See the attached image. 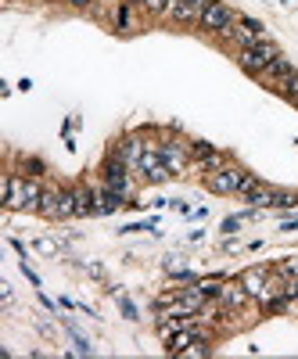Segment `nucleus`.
Masks as SVG:
<instances>
[{
	"label": "nucleus",
	"mask_w": 298,
	"mask_h": 359,
	"mask_svg": "<svg viewBox=\"0 0 298 359\" xmlns=\"http://www.w3.org/2000/svg\"><path fill=\"white\" fill-rule=\"evenodd\" d=\"M40 198H43L40 176H22V172H8L4 176V194H0V201H4L8 212H18V208L36 212Z\"/></svg>",
	"instance_id": "nucleus-1"
},
{
	"label": "nucleus",
	"mask_w": 298,
	"mask_h": 359,
	"mask_svg": "<svg viewBox=\"0 0 298 359\" xmlns=\"http://www.w3.org/2000/svg\"><path fill=\"white\" fill-rule=\"evenodd\" d=\"M284 50L273 43V40H259L255 47H237V69H241V72H248V76H262L266 72V65H270L273 62V57H280Z\"/></svg>",
	"instance_id": "nucleus-2"
},
{
	"label": "nucleus",
	"mask_w": 298,
	"mask_h": 359,
	"mask_svg": "<svg viewBox=\"0 0 298 359\" xmlns=\"http://www.w3.org/2000/svg\"><path fill=\"white\" fill-rule=\"evenodd\" d=\"M245 180H248V169L245 165H237V162H226V165H219L216 172H208L205 176V187L212 191V194H219V198H237L241 194V187H245Z\"/></svg>",
	"instance_id": "nucleus-3"
},
{
	"label": "nucleus",
	"mask_w": 298,
	"mask_h": 359,
	"mask_svg": "<svg viewBox=\"0 0 298 359\" xmlns=\"http://www.w3.org/2000/svg\"><path fill=\"white\" fill-rule=\"evenodd\" d=\"M237 22H241V11H233L226 0H212V4L205 8L198 29H201V33H208V36H223L226 40V33H230Z\"/></svg>",
	"instance_id": "nucleus-4"
},
{
	"label": "nucleus",
	"mask_w": 298,
	"mask_h": 359,
	"mask_svg": "<svg viewBox=\"0 0 298 359\" xmlns=\"http://www.w3.org/2000/svg\"><path fill=\"white\" fill-rule=\"evenodd\" d=\"M137 176L144 180V184H165V180L172 176V172H169V165H165V158H162V151H158V140H147Z\"/></svg>",
	"instance_id": "nucleus-5"
},
{
	"label": "nucleus",
	"mask_w": 298,
	"mask_h": 359,
	"mask_svg": "<svg viewBox=\"0 0 298 359\" xmlns=\"http://www.w3.org/2000/svg\"><path fill=\"white\" fill-rule=\"evenodd\" d=\"M130 165L123 162V158H118V155H111L108 162H104V187H111L115 194H123L126 201H133V180H130Z\"/></svg>",
	"instance_id": "nucleus-6"
},
{
	"label": "nucleus",
	"mask_w": 298,
	"mask_h": 359,
	"mask_svg": "<svg viewBox=\"0 0 298 359\" xmlns=\"http://www.w3.org/2000/svg\"><path fill=\"white\" fill-rule=\"evenodd\" d=\"M158 151L169 165L172 176H184L191 169V144H180V140H158Z\"/></svg>",
	"instance_id": "nucleus-7"
},
{
	"label": "nucleus",
	"mask_w": 298,
	"mask_h": 359,
	"mask_svg": "<svg viewBox=\"0 0 298 359\" xmlns=\"http://www.w3.org/2000/svg\"><path fill=\"white\" fill-rule=\"evenodd\" d=\"M144 147H147V137H137V133H133V137H123V140L115 144V155L137 172V169H140V158H144Z\"/></svg>",
	"instance_id": "nucleus-8"
},
{
	"label": "nucleus",
	"mask_w": 298,
	"mask_h": 359,
	"mask_svg": "<svg viewBox=\"0 0 298 359\" xmlns=\"http://www.w3.org/2000/svg\"><path fill=\"white\" fill-rule=\"evenodd\" d=\"M205 334H208L205 323H201V327H184V331H176V334L165 338V352H169V355H184V352H187L198 338H205Z\"/></svg>",
	"instance_id": "nucleus-9"
},
{
	"label": "nucleus",
	"mask_w": 298,
	"mask_h": 359,
	"mask_svg": "<svg viewBox=\"0 0 298 359\" xmlns=\"http://www.w3.org/2000/svg\"><path fill=\"white\" fill-rule=\"evenodd\" d=\"M270 273H273V266H248V269H245V273L237 277V280H241V284H245V291H248V294L255 298V302H259L262 291H266V280H270Z\"/></svg>",
	"instance_id": "nucleus-10"
},
{
	"label": "nucleus",
	"mask_w": 298,
	"mask_h": 359,
	"mask_svg": "<svg viewBox=\"0 0 298 359\" xmlns=\"http://www.w3.org/2000/svg\"><path fill=\"white\" fill-rule=\"evenodd\" d=\"M208 4H212V0H180V8L172 11L169 22H176V25H198Z\"/></svg>",
	"instance_id": "nucleus-11"
},
{
	"label": "nucleus",
	"mask_w": 298,
	"mask_h": 359,
	"mask_svg": "<svg viewBox=\"0 0 298 359\" xmlns=\"http://www.w3.org/2000/svg\"><path fill=\"white\" fill-rule=\"evenodd\" d=\"M219 302L226 306V309H245L248 302H252V294L245 291V284L241 280H223V291H219Z\"/></svg>",
	"instance_id": "nucleus-12"
},
{
	"label": "nucleus",
	"mask_w": 298,
	"mask_h": 359,
	"mask_svg": "<svg viewBox=\"0 0 298 359\" xmlns=\"http://www.w3.org/2000/svg\"><path fill=\"white\" fill-rule=\"evenodd\" d=\"M291 72H294V65H291V57H284V54H280V57H273V62L266 65V72H262L259 79H262V83H270V86L277 90V86H280V83H284V79H287Z\"/></svg>",
	"instance_id": "nucleus-13"
},
{
	"label": "nucleus",
	"mask_w": 298,
	"mask_h": 359,
	"mask_svg": "<svg viewBox=\"0 0 298 359\" xmlns=\"http://www.w3.org/2000/svg\"><path fill=\"white\" fill-rule=\"evenodd\" d=\"M226 40H230L233 47H255L259 40H270V33H255V29H248L245 22H237L230 33H226Z\"/></svg>",
	"instance_id": "nucleus-14"
},
{
	"label": "nucleus",
	"mask_w": 298,
	"mask_h": 359,
	"mask_svg": "<svg viewBox=\"0 0 298 359\" xmlns=\"http://www.w3.org/2000/svg\"><path fill=\"white\" fill-rule=\"evenodd\" d=\"M76 216H97V191L94 187H76Z\"/></svg>",
	"instance_id": "nucleus-15"
},
{
	"label": "nucleus",
	"mask_w": 298,
	"mask_h": 359,
	"mask_svg": "<svg viewBox=\"0 0 298 359\" xmlns=\"http://www.w3.org/2000/svg\"><path fill=\"white\" fill-rule=\"evenodd\" d=\"M133 11H140L137 4H130V0H118V4H115V15H111V22H115V29H118V33H133Z\"/></svg>",
	"instance_id": "nucleus-16"
},
{
	"label": "nucleus",
	"mask_w": 298,
	"mask_h": 359,
	"mask_svg": "<svg viewBox=\"0 0 298 359\" xmlns=\"http://www.w3.org/2000/svg\"><path fill=\"white\" fill-rule=\"evenodd\" d=\"M277 194H280L277 187H270V184H259V187H255V191H252L248 198H241V201H248L252 208H259V212H262V208H273Z\"/></svg>",
	"instance_id": "nucleus-17"
},
{
	"label": "nucleus",
	"mask_w": 298,
	"mask_h": 359,
	"mask_svg": "<svg viewBox=\"0 0 298 359\" xmlns=\"http://www.w3.org/2000/svg\"><path fill=\"white\" fill-rule=\"evenodd\" d=\"M123 205H130L123 194H115L111 187H104V191H97V216H111V212H118Z\"/></svg>",
	"instance_id": "nucleus-18"
},
{
	"label": "nucleus",
	"mask_w": 298,
	"mask_h": 359,
	"mask_svg": "<svg viewBox=\"0 0 298 359\" xmlns=\"http://www.w3.org/2000/svg\"><path fill=\"white\" fill-rule=\"evenodd\" d=\"M57 205H62V187L43 191V198H40V205H36V212H40L43 219H54V223H57Z\"/></svg>",
	"instance_id": "nucleus-19"
},
{
	"label": "nucleus",
	"mask_w": 298,
	"mask_h": 359,
	"mask_svg": "<svg viewBox=\"0 0 298 359\" xmlns=\"http://www.w3.org/2000/svg\"><path fill=\"white\" fill-rule=\"evenodd\" d=\"M226 162H230V158H226L223 151H212V155H205V158H194V162H191V169L208 176V172H216V169H219V165H226Z\"/></svg>",
	"instance_id": "nucleus-20"
},
{
	"label": "nucleus",
	"mask_w": 298,
	"mask_h": 359,
	"mask_svg": "<svg viewBox=\"0 0 298 359\" xmlns=\"http://www.w3.org/2000/svg\"><path fill=\"white\" fill-rule=\"evenodd\" d=\"M76 219V187H62V205H57V223Z\"/></svg>",
	"instance_id": "nucleus-21"
},
{
	"label": "nucleus",
	"mask_w": 298,
	"mask_h": 359,
	"mask_svg": "<svg viewBox=\"0 0 298 359\" xmlns=\"http://www.w3.org/2000/svg\"><path fill=\"white\" fill-rule=\"evenodd\" d=\"M65 331L72 334V345H76V355H94V345H90V338H83V334H79V327H76L72 320H65Z\"/></svg>",
	"instance_id": "nucleus-22"
},
{
	"label": "nucleus",
	"mask_w": 298,
	"mask_h": 359,
	"mask_svg": "<svg viewBox=\"0 0 298 359\" xmlns=\"http://www.w3.org/2000/svg\"><path fill=\"white\" fill-rule=\"evenodd\" d=\"M277 90H280V94H284V97H287V101L298 108V69H294V72H291V76H287V79L277 86Z\"/></svg>",
	"instance_id": "nucleus-23"
},
{
	"label": "nucleus",
	"mask_w": 298,
	"mask_h": 359,
	"mask_svg": "<svg viewBox=\"0 0 298 359\" xmlns=\"http://www.w3.org/2000/svg\"><path fill=\"white\" fill-rule=\"evenodd\" d=\"M33 248L40 252V255H57V252H62V245H57V241H50V237H36V241H33Z\"/></svg>",
	"instance_id": "nucleus-24"
},
{
	"label": "nucleus",
	"mask_w": 298,
	"mask_h": 359,
	"mask_svg": "<svg viewBox=\"0 0 298 359\" xmlns=\"http://www.w3.org/2000/svg\"><path fill=\"white\" fill-rule=\"evenodd\" d=\"M208 352H212V345H208V334H205V338H198L184 355H187V359H201V355H208Z\"/></svg>",
	"instance_id": "nucleus-25"
},
{
	"label": "nucleus",
	"mask_w": 298,
	"mask_h": 359,
	"mask_svg": "<svg viewBox=\"0 0 298 359\" xmlns=\"http://www.w3.org/2000/svg\"><path fill=\"white\" fill-rule=\"evenodd\" d=\"M212 151H216V147L208 144V140H194V144H191V162H194V158H205V155H212Z\"/></svg>",
	"instance_id": "nucleus-26"
},
{
	"label": "nucleus",
	"mask_w": 298,
	"mask_h": 359,
	"mask_svg": "<svg viewBox=\"0 0 298 359\" xmlns=\"http://www.w3.org/2000/svg\"><path fill=\"white\" fill-rule=\"evenodd\" d=\"M115 302H118V309H123V316H126V320H140V313H137V306L130 302V298H126V294H118V298H115Z\"/></svg>",
	"instance_id": "nucleus-27"
},
{
	"label": "nucleus",
	"mask_w": 298,
	"mask_h": 359,
	"mask_svg": "<svg viewBox=\"0 0 298 359\" xmlns=\"http://www.w3.org/2000/svg\"><path fill=\"white\" fill-rule=\"evenodd\" d=\"M273 269H277V273H284V277H298V255H294V259H284V262H277Z\"/></svg>",
	"instance_id": "nucleus-28"
},
{
	"label": "nucleus",
	"mask_w": 298,
	"mask_h": 359,
	"mask_svg": "<svg viewBox=\"0 0 298 359\" xmlns=\"http://www.w3.org/2000/svg\"><path fill=\"white\" fill-rule=\"evenodd\" d=\"M298 205V191L291 194V191H280L277 194V201H273V208H294Z\"/></svg>",
	"instance_id": "nucleus-29"
},
{
	"label": "nucleus",
	"mask_w": 298,
	"mask_h": 359,
	"mask_svg": "<svg viewBox=\"0 0 298 359\" xmlns=\"http://www.w3.org/2000/svg\"><path fill=\"white\" fill-rule=\"evenodd\" d=\"M144 230H155V219H144V223H126L118 233H144Z\"/></svg>",
	"instance_id": "nucleus-30"
},
{
	"label": "nucleus",
	"mask_w": 298,
	"mask_h": 359,
	"mask_svg": "<svg viewBox=\"0 0 298 359\" xmlns=\"http://www.w3.org/2000/svg\"><path fill=\"white\" fill-rule=\"evenodd\" d=\"M22 273H25V277H29V284H33V287H36V291H40V287H43V280H40V273H36V269H33V266H29V262H25V259H22Z\"/></svg>",
	"instance_id": "nucleus-31"
},
{
	"label": "nucleus",
	"mask_w": 298,
	"mask_h": 359,
	"mask_svg": "<svg viewBox=\"0 0 298 359\" xmlns=\"http://www.w3.org/2000/svg\"><path fill=\"white\" fill-rule=\"evenodd\" d=\"M241 223H245L241 216H226V219L219 223V230H223V233H237V230H241Z\"/></svg>",
	"instance_id": "nucleus-32"
},
{
	"label": "nucleus",
	"mask_w": 298,
	"mask_h": 359,
	"mask_svg": "<svg viewBox=\"0 0 298 359\" xmlns=\"http://www.w3.org/2000/svg\"><path fill=\"white\" fill-rule=\"evenodd\" d=\"M241 22H245L248 29H255V33H266V25H262L259 18H252V15H241Z\"/></svg>",
	"instance_id": "nucleus-33"
},
{
	"label": "nucleus",
	"mask_w": 298,
	"mask_h": 359,
	"mask_svg": "<svg viewBox=\"0 0 298 359\" xmlns=\"http://www.w3.org/2000/svg\"><path fill=\"white\" fill-rule=\"evenodd\" d=\"M25 169H33V176H43V162L33 158V162H25Z\"/></svg>",
	"instance_id": "nucleus-34"
},
{
	"label": "nucleus",
	"mask_w": 298,
	"mask_h": 359,
	"mask_svg": "<svg viewBox=\"0 0 298 359\" xmlns=\"http://www.w3.org/2000/svg\"><path fill=\"white\" fill-rule=\"evenodd\" d=\"M69 4H72V8H79V11H86V8H94L97 0H69Z\"/></svg>",
	"instance_id": "nucleus-35"
},
{
	"label": "nucleus",
	"mask_w": 298,
	"mask_h": 359,
	"mask_svg": "<svg viewBox=\"0 0 298 359\" xmlns=\"http://www.w3.org/2000/svg\"><path fill=\"white\" fill-rule=\"evenodd\" d=\"M280 230H284V233H291V230H298V216H291V219H284V223H280Z\"/></svg>",
	"instance_id": "nucleus-36"
},
{
	"label": "nucleus",
	"mask_w": 298,
	"mask_h": 359,
	"mask_svg": "<svg viewBox=\"0 0 298 359\" xmlns=\"http://www.w3.org/2000/svg\"><path fill=\"white\" fill-rule=\"evenodd\" d=\"M86 269H90V277H104V266H97V262H90Z\"/></svg>",
	"instance_id": "nucleus-37"
},
{
	"label": "nucleus",
	"mask_w": 298,
	"mask_h": 359,
	"mask_svg": "<svg viewBox=\"0 0 298 359\" xmlns=\"http://www.w3.org/2000/svg\"><path fill=\"white\" fill-rule=\"evenodd\" d=\"M280 4H284V8H298V0H280Z\"/></svg>",
	"instance_id": "nucleus-38"
},
{
	"label": "nucleus",
	"mask_w": 298,
	"mask_h": 359,
	"mask_svg": "<svg viewBox=\"0 0 298 359\" xmlns=\"http://www.w3.org/2000/svg\"><path fill=\"white\" fill-rule=\"evenodd\" d=\"M130 4H137V8H140V4H144V0H130Z\"/></svg>",
	"instance_id": "nucleus-39"
},
{
	"label": "nucleus",
	"mask_w": 298,
	"mask_h": 359,
	"mask_svg": "<svg viewBox=\"0 0 298 359\" xmlns=\"http://www.w3.org/2000/svg\"><path fill=\"white\" fill-rule=\"evenodd\" d=\"M273 4H280V0H273Z\"/></svg>",
	"instance_id": "nucleus-40"
}]
</instances>
